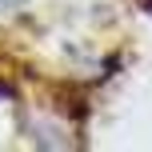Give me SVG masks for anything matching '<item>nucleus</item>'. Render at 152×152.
Returning <instances> with one entry per match:
<instances>
[{
  "label": "nucleus",
  "instance_id": "nucleus-1",
  "mask_svg": "<svg viewBox=\"0 0 152 152\" xmlns=\"http://www.w3.org/2000/svg\"><path fill=\"white\" fill-rule=\"evenodd\" d=\"M16 4H24V0H0V12H4V8H16Z\"/></svg>",
  "mask_w": 152,
  "mask_h": 152
}]
</instances>
